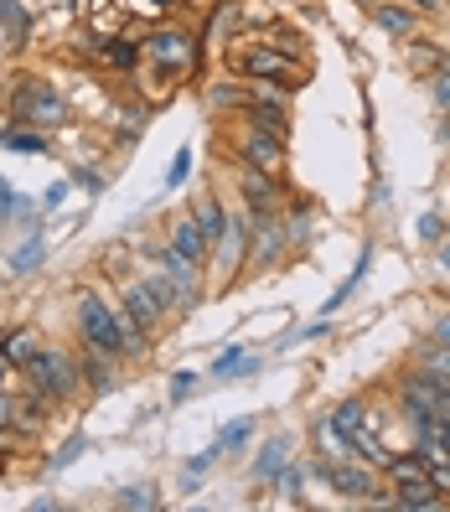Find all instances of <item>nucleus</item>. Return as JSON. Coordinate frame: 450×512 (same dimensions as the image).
Masks as SVG:
<instances>
[{"instance_id": "nucleus-1", "label": "nucleus", "mask_w": 450, "mask_h": 512, "mask_svg": "<svg viewBox=\"0 0 450 512\" xmlns=\"http://www.w3.org/2000/svg\"><path fill=\"white\" fill-rule=\"evenodd\" d=\"M6 114H11V125H32V130H68L73 125V109L68 99L57 94L52 83L32 78V73H21L16 88H11V99H6Z\"/></svg>"}, {"instance_id": "nucleus-2", "label": "nucleus", "mask_w": 450, "mask_h": 512, "mask_svg": "<svg viewBox=\"0 0 450 512\" xmlns=\"http://www.w3.org/2000/svg\"><path fill=\"white\" fill-rule=\"evenodd\" d=\"M21 373H26V383H32L47 404H68V399L78 394V388H83L78 357H73V352H63V347H42V352H37Z\"/></svg>"}, {"instance_id": "nucleus-3", "label": "nucleus", "mask_w": 450, "mask_h": 512, "mask_svg": "<svg viewBox=\"0 0 450 512\" xmlns=\"http://www.w3.org/2000/svg\"><path fill=\"white\" fill-rule=\"evenodd\" d=\"M233 73L244 78V83H275V88H300L306 83V63L300 57H285L275 47H233Z\"/></svg>"}, {"instance_id": "nucleus-4", "label": "nucleus", "mask_w": 450, "mask_h": 512, "mask_svg": "<svg viewBox=\"0 0 450 512\" xmlns=\"http://www.w3.org/2000/svg\"><path fill=\"white\" fill-rule=\"evenodd\" d=\"M73 316H78V337H83V347L109 352V357H125V342H119V306H109L99 290H78Z\"/></svg>"}, {"instance_id": "nucleus-5", "label": "nucleus", "mask_w": 450, "mask_h": 512, "mask_svg": "<svg viewBox=\"0 0 450 512\" xmlns=\"http://www.w3.org/2000/svg\"><path fill=\"white\" fill-rule=\"evenodd\" d=\"M140 52H145L156 68H166L171 78L187 73V68H197V37L187 32V26H176V21L156 26V32H145V37H140Z\"/></svg>"}, {"instance_id": "nucleus-6", "label": "nucleus", "mask_w": 450, "mask_h": 512, "mask_svg": "<svg viewBox=\"0 0 450 512\" xmlns=\"http://www.w3.org/2000/svg\"><path fill=\"white\" fill-rule=\"evenodd\" d=\"M311 476L316 481H326L337 497H347V502H373L378 497V476H373V466H347V461H332V456H316L311 461Z\"/></svg>"}, {"instance_id": "nucleus-7", "label": "nucleus", "mask_w": 450, "mask_h": 512, "mask_svg": "<svg viewBox=\"0 0 450 512\" xmlns=\"http://www.w3.org/2000/svg\"><path fill=\"white\" fill-rule=\"evenodd\" d=\"M238 197H244V207L254 218H269V213H285V187H280V176H269V171H254L238 161Z\"/></svg>"}, {"instance_id": "nucleus-8", "label": "nucleus", "mask_w": 450, "mask_h": 512, "mask_svg": "<svg viewBox=\"0 0 450 512\" xmlns=\"http://www.w3.org/2000/svg\"><path fill=\"white\" fill-rule=\"evenodd\" d=\"M445 394H450V388H440L430 373L414 368V373L399 383V409H404L409 425H419V419H435V409L445 404Z\"/></svg>"}, {"instance_id": "nucleus-9", "label": "nucleus", "mask_w": 450, "mask_h": 512, "mask_svg": "<svg viewBox=\"0 0 450 512\" xmlns=\"http://www.w3.org/2000/svg\"><path fill=\"white\" fill-rule=\"evenodd\" d=\"M238 161L254 166V171L280 176V171H285V140H280V135H264V130H254V125H238Z\"/></svg>"}, {"instance_id": "nucleus-10", "label": "nucleus", "mask_w": 450, "mask_h": 512, "mask_svg": "<svg viewBox=\"0 0 450 512\" xmlns=\"http://www.w3.org/2000/svg\"><path fill=\"white\" fill-rule=\"evenodd\" d=\"M119 295H125V300H119V306H125L145 331H150V337H156V331L166 326V311H161V300L156 295H150L145 290V280H125V285H119Z\"/></svg>"}, {"instance_id": "nucleus-11", "label": "nucleus", "mask_w": 450, "mask_h": 512, "mask_svg": "<svg viewBox=\"0 0 450 512\" xmlns=\"http://www.w3.org/2000/svg\"><path fill=\"white\" fill-rule=\"evenodd\" d=\"M166 249H171V254H182L187 264H202L207 254H213V244L202 238V228L192 223V213L171 223V233H166Z\"/></svg>"}, {"instance_id": "nucleus-12", "label": "nucleus", "mask_w": 450, "mask_h": 512, "mask_svg": "<svg viewBox=\"0 0 450 512\" xmlns=\"http://www.w3.org/2000/svg\"><path fill=\"white\" fill-rule=\"evenodd\" d=\"M78 373H83V388H94V394H109V388L119 383V357L83 347V357H78Z\"/></svg>"}, {"instance_id": "nucleus-13", "label": "nucleus", "mask_w": 450, "mask_h": 512, "mask_svg": "<svg viewBox=\"0 0 450 512\" xmlns=\"http://www.w3.org/2000/svg\"><path fill=\"white\" fill-rule=\"evenodd\" d=\"M202 99H207V109H218V114H238L249 104V83L244 78H218V83L202 88Z\"/></svg>"}, {"instance_id": "nucleus-14", "label": "nucleus", "mask_w": 450, "mask_h": 512, "mask_svg": "<svg viewBox=\"0 0 450 512\" xmlns=\"http://www.w3.org/2000/svg\"><path fill=\"white\" fill-rule=\"evenodd\" d=\"M99 57H104L114 73H125V78H130V73L140 68V57H145V52H140V37H99Z\"/></svg>"}, {"instance_id": "nucleus-15", "label": "nucleus", "mask_w": 450, "mask_h": 512, "mask_svg": "<svg viewBox=\"0 0 450 512\" xmlns=\"http://www.w3.org/2000/svg\"><path fill=\"white\" fill-rule=\"evenodd\" d=\"M311 435H316V450H321V456H332V461H352V435L337 425L332 414H321L316 425H311Z\"/></svg>"}, {"instance_id": "nucleus-16", "label": "nucleus", "mask_w": 450, "mask_h": 512, "mask_svg": "<svg viewBox=\"0 0 450 512\" xmlns=\"http://www.w3.org/2000/svg\"><path fill=\"white\" fill-rule=\"evenodd\" d=\"M290 461V435H275V440H264V450H259V461L249 466V481L254 487H269L275 481V471Z\"/></svg>"}, {"instance_id": "nucleus-17", "label": "nucleus", "mask_w": 450, "mask_h": 512, "mask_svg": "<svg viewBox=\"0 0 450 512\" xmlns=\"http://www.w3.org/2000/svg\"><path fill=\"white\" fill-rule=\"evenodd\" d=\"M445 63H450V52L435 47V42H419V37H414V42L404 47V68H409L414 78H435Z\"/></svg>"}, {"instance_id": "nucleus-18", "label": "nucleus", "mask_w": 450, "mask_h": 512, "mask_svg": "<svg viewBox=\"0 0 450 512\" xmlns=\"http://www.w3.org/2000/svg\"><path fill=\"white\" fill-rule=\"evenodd\" d=\"M373 26L378 32H388V37H419V11L414 6H373Z\"/></svg>"}, {"instance_id": "nucleus-19", "label": "nucleus", "mask_w": 450, "mask_h": 512, "mask_svg": "<svg viewBox=\"0 0 450 512\" xmlns=\"http://www.w3.org/2000/svg\"><path fill=\"white\" fill-rule=\"evenodd\" d=\"M192 223L202 228V238H207V244H218V238H223V228H228L223 202H218L213 192H207V197H197V202H192Z\"/></svg>"}, {"instance_id": "nucleus-20", "label": "nucleus", "mask_w": 450, "mask_h": 512, "mask_svg": "<svg viewBox=\"0 0 450 512\" xmlns=\"http://www.w3.org/2000/svg\"><path fill=\"white\" fill-rule=\"evenodd\" d=\"M378 471L388 476V487H404V481H425L430 476V461L414 456V450H404V456H388Z\"/></svg>"}, {"instance_id": "nucleus-21", "label": "nucleus", "mask_w": 450, "mask_h": 512, "mask_svg": "<svg viewBox=\"0 0 450 512\" xmlns=\"http://www.w3.org/2000/svg\"><path fill=\"white\" fill-rule=\"evenodd\" d=\"M42 425H47V399L26 383V394L16 399V435H37Z\"/></svg>"}, {"instance_id": "nucleus-22", "label": "nucleus", "mask_w": 450, "mask_h": 512, "mask_svg": "<svg viewBox=\"0 0 450 512\" xmlns=\"http://www.w3.org/2000/svg\"><path fill=\"white\" fill-rule=\"evenodd\" d=\"M0 37H6L11 47H21L26 37H32V11H26L21 0H0Z\"/></svg>"}, {"instance_id": "nucleus-23", "label": "nucleus", "mask_w": 450, "mask_h": 512, "mask_svg": "<svg viewBox=\"0 0 450 512\" xmlns=\"http://www.w3.org/2000/svg\"><path fill=\"white\" fill-rule=\"evenodd\" d=\"M238 21H249V0H218V11L207 16V37H233Z\"/></svg>"}, {"instance_id": "nucleus-24", "label": "nucleus", "mask_w": 450, "mask_h": 512, "mask_svg": "<svg viewBox=\"0 0 450 512\" xmlns=\"http://www.w3.org/2000/svg\"><path fill=\"white\" fill-rule=\"evenodd\" d=\"M254 430H259V425H254V414H244V419H233V425H223L218 440H213V445H218V456H238V450L254 440Z\"/></svg>"}, {"instance_id": "nucleus-25", "label": "nucleus", "mask_w": 450, "mask_h": 512, "mask_svg": "<svg viewBox=\"0 0 450 512\" xmlns=\"http://www.w3.org/2000/svg\"><path fill=\"white\" fill-rule=\"evenodd\" d=\"M37 352H42V342H37V331H32V326H11V337H6V357H11V363H16V373H21L26 363H32Z\"/></svg>"}, {"instance_id": "nucleus-26", "label": "nucleus", "mask_w": 450, "mask_h": 512, "mask_svg": "<svg viewBox=\"0 0 450 512\" xmlns=\"http://www.w3.org/2000/svg\"><path fill=\"white\" fill-rule=\"evenodd\" d=\"M0 145L6 150H26V156H47V135L32 130V125H11V130H0Z\"/></svg>"}, {"instance_id": "nucleus-27", "label": "nucleus", "mask_w": 450, "mask_h": 512, "mask_svg": "<svg viewBox=\"0 0 450 512\" xmlns=\"http://www.w3.org/2000/svg\"><path fill=\"white\" fill-rule=\"evenodd\" d=\"M419 373H430L440 388H450V347H440V342L419 347Z\"/></svg>"}, {"instance_id": "nucleus-28", "label": "nucleus", "mask_w": 450, "mask_h": 512, "mask_svg": "<svg viewBox=\"0 0 450 512\" xmlns=\"http://www.w3.org/2000/svg\"><path fill=\"white\" fill-rule=\"evenodd\" d=\"M213 373H218V378H244V373H259V357H254V352H244V347H233V352H223L218 363H213Z\"/></svg>"}, {"instance_id": "nucleus-29", "label": "nucleus", "mask_w": 450, "mask_h": 512, "mask_svg": "<svg viewBox=\"0 0 450 512\" xmlns=\"http://www.w3.org/2000/svg\"><path fill=\"white\" fill-rule=\"evenodd\" d=\"M332 419H337L347 435H357V430H368V404H363V399H342V404L332 409Z\"/></svg>"}, {"instance_id": "nucleus-30", "label": "nucleus", "mask_w": 450, "mask_h": 512, "mask_svg": "<svg viewBox=\"0 0 450 512\" xmlns=\"http://www.w3.org/2000/svg\"><path fill=\"white\" fill-rule=\"evenodd\" d=\"M114 507H130V512H156L161 507V492L156 487H125L114 497Z\"/></svg>"}, {"instance_id": "nucleus-31", "label": "nucleus", "mask_w": 450, "mask_h": 512, "mask_svg": "<svg viewBox=\"0 0 450 512\" xmlns=\"http://www.w3.org/2000/svg\"><path fill=\"white\" fill-rule=\"evenodd\" d=\"M218 461H223V456H218V445H207L202 456H192V461H187V476H182V492H197V481L213 471Z\"/></svg>"}, {"instance_id": "nucleus-32", "label": "nucleus", "mask_w": 450, "mask_h": 512, "mask_svg": "<svg viewBox=\"0 0 450 512\" xmlns=\"http://www.w3.org/2000/svg\"><path fill=\"white\" fill-rule=\"evenodd\" d=\"M42 259H47V244H42V238H26V244L11 254V269H16V275H32Z\"/></svg>"}, {"instance_id": "nucleus-33", "label": "nucleus", "mask_w": 450, "mask_h": 512, "mask_svg": "<svg viewBox=\"0 0 450 512\" xmlns=\"http://www.w3.org/2000/svg\"><path fill=\"white\" fill-rule=\"evenodd\" d=\"M264 47H275V52L300 57V63H306V42H300L295 32H285V26H269V32H264Z\"/></svg>"}, {"instance_id": "nucleus-34", "label": "nucleus", "mask_w": 450, "mask_h": 512, "mask_svg": "<svg viewBox=\"0 0 450 512\" xmlns=\"http://www.w3.org/2000/svg\"><path fill=\"white\" fill-rule=\"evenodd\" d=\"M192 388H197V373H192V368H182V373H171V383H166V399H171V404H182V399L192 394Z\"/></svg>"}, {"instance_id": "nucleus-35", "label": "nucleus", "mask_w": 450, "mask_h": 512, "mask_svg": "<svg viewBox=\"0 0 450 512\" xmlns=\"http://www.w3.org/2000/svg\"><path fill=\"white\" fill-rule=\"evenodd\" d=\"M187 176H192V150H182V156H176V166L166 171V192H176V187L187 182Z\"/></svg>"}, {"instance_id": "nucleus-36", "label": "nucleus", "mask_w": 450, "mask_h": 512, "mask_svg": "<svg viewBox=\"0 0 450 512\" xmlns=\"http://www.w3.org/2000/svg\"><path fill=\"white\" fill-rule=\"evenodd\" d=\"M0 435H16V399L0 394Z\"/></svg>"}, {"instance_id": "nucleus-37", "label": "nucleus", "mask_w": 450, "mask_h": 512, "mask_svg": "<svg viewBox=\"0 0 450 512\" xmlns=\"http://www.w3.org/2000/svg\"><path fill=\"white\" fill-rule=\"evenodd\" d=\"M435 104H440V109L450 114V63H445V68L435 73Z\"/></svg>"}, {"instance_id": "nucleus-38", "label": "nucleus", "mask_w": 450, "mask_h": 512, "mask_svg": "<svg viewBox=\"0 0 450 512\" xmlns=\"http://www.w3.org/2000/svg\"><path fill=\"white\" fill-rule=\"evenodd\" d=\"M83 450H88V440L78 435V440H68L63 450H57V461H52V466H68V461H78V456H83Z\"/></svg>"}, {"instance_id": "nucleus-39", "label": "nucleus", "mask_w": 450, "mask_h": 512, "mask_svg": "<svg viewBox=\"0 0 450 512\" xmlns=\"http://www.w3.org/2000/svg\"><path fill=\"white\" fill-rule=\"evenodd\" d=\"M445 233V223L435 218V213H425V218H419V238H440Z\"/></svg>"}, {"instance_id": "nucleus-40", "label": "nucleus", "mask_w": 450, "mask_h": 512, "mask_svg": "<svg viewBox=\"0 0 450 512\" xmlns=\"http://www.w3.org/2000/svg\"><path fill=\"white\" fill-rule=\"evenodd\" d=\"M430 342L450 347V311H440V316H435V337H430Z\"/></svg>"}, {"instance_id": "nucleus-41", "label": "nucleus", "mask_w": 450, "mask_h": 512, "mask_svg": "<svg viewBox=\"0 0 450 512\" xmlns=\"http://www.w3.org/2000/svg\"><path fill=\"white\" fill-rule=\"evenodd\" d=\"M409 6H414V11H430V16H440V11H445V0H409Z\"/></svg>"}, {"instance_id": "nucleus-42", "label": "nucleus", "mask_w": 450, "mask_h": 512, "mask_svg": "<svg viewBox=\"0 0 450 512\" xmlns=\"http://www.w3.org/2000/svg\"><path fill=\"white\" fill-rule=\"evenodd\" d=\"M11 373H16V363H11V357H6V352H0V388H6V383H11Z\"/></svg>"}, {"instance_id": "nucleus-43", "label": "nucleus", "mask_w": 450, "mask_h": 512, "mask_svg": "<svg viewBox=\"0 0 450 512\" xmlns=\"http://www.w3.org/2000/svg\"><path fill=\"white\" fill-rule=\"evenodd\" d=\"M150 6H156V11H171V6H176V0H150Z\"/></svg>"}, {"instance_id": "nucleus-44", "label": "nucleus", "mask_w": 450, "mask_h": 512, "mask_svg": "<svg viewBox=\"0 0 450 512\" xmlns=\"http://www.w3.org/2000/svg\"><path fill=\"white\" fill-rule=\"evenodd\" d=\"M440 135H445V140H450V114H445V125H440Z\"/></svg>"}, {"instance_id": "nucleus-45", "label": "nucleus", "mask_w": 450, "mask_h": 512, "mask_svg": "<svg viewBox=\"0 0 450 512\" xmlns=\"http://www.w3.org/2000/svg\"><path fill=\"white\" fill-rule=\"evenodd\" d=\"M440 264H445V269H450V249H440Z\"/></svg>"}, {"instance_id": "nucleus-46", "label": "nucleus", "mask_w": 450, "mask_h": 512, "mask_svg": "<svg viewBox=\"0 0 450 512\" xmlns=\"http://www.w3.org/2000/svg\"><path fill=\"white\" fill-rule=\"evenodd\" d=\"M363 6H378V0H363Z\"/></svg>"}]
</instances>
